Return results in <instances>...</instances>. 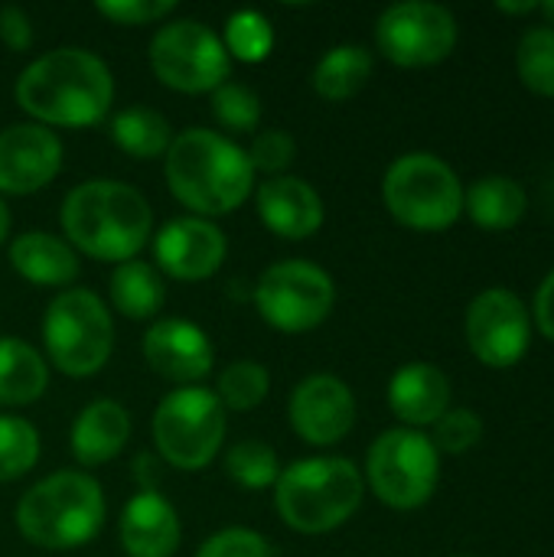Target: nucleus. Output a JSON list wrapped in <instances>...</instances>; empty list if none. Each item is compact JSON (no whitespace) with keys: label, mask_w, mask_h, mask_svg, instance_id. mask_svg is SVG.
<instances>
[{"label":"nucleus","mask_w":554,"mask_h":557,"mask_svg":"<svg viewBox=\"0 0 554 557\" xmlns=\"http://www.w3.org/2000/svg\"><path fill=\"white\" fill-rule=\"evenodd\" d=\"M153 444L176 470H202L225 441V408L216 392L183 385L170 392L153 411Z\"/></svg>","instance_id":"obj_8"},{"label":"nucleus","mask_w":554,"mask_h":557,"mask_svg":"<svg viewBox=\"0 0 554 557\" xmlns=\"http://www.w3.org/2000/svg\"><path fill=\"white\" fill-rule=\"evenodd\" d=\"M167 183L199 219L229 215L251 196L255 170L235 140L209 127H189L176 134L167 150Z\"/></svg>","instance_id":"obj_2"},{"label":"nucleus","mask_w":554,"mask_h":557,"mask_svg":"<svg viewBox=\"0 0 554 557\" xmlns=\"http://www.w3.org/2000/svg\"><path fill=\"white\" fill-rule=\"evenodd\" d=\"M118 532L127 557H173L180 548V516L157 490H140L124 506Z\"/></svg>","instance_id":"obj_19"},{"label":"nucleus","mask_w":554,"mask_h":557,"mask_svg":"<svg viewBox=\"0 0 554 557\" xmlns=\"http://www.w3.org/2000/svg\"><path fill=\"white\" fill-rule=\"evenodd\" d=\"M131 437V414L118 401H91L72 424V454L82 467L114 460Z\"/></svg>","instance_id":"obj_21"},{"label":"nucleus","mask_w":554,"mask_h":557,"mask_svg":"<svg viewBox=\"0 0 554 557\" xmlns=\"http://www.w3.org/2000/svg\"><path fill=\"white\" fill-rule=\"evenodd\" d=\"M150 69L163 85L186 95H202L225 85L232 59L206 23L173 20L163 23L150 39Z\"/></svg>","instance_id":"obj_10"},{"label":"nucleus","mask_w":554,"mask_h":557,"mask_svg":"<svg viewBox=\"0 0 554 557\" xmlns=\"http://www.w3.org/2000/svg\"><path fill=\"white\" fill-rule=\"evenodd\" d=\"M144 359L157 375L193 385L212 372V343L196 323L157 320L144 336Z\"/></svg>","instance_id":"obj_17"},{"label":"nucleus","mask_w":554,"mask_h":557,"mask_svg":"<svg viewBox=\"0 0 554 557\" xmlns=\"http://www.w3.org/2000/svg\"><path fill=\"white\" fill-rule=\"evenodd\" d=\"M464 209L480 228L506 232L522 222L529 199H526V189L509 176H480L464 193Z\"/></svg>","instance_id":"obj_23"},{"label":"nucleus","mask_w":554,"mask_h":557,"mask_svg":"<svg viewBox=\"0 0 554 557\" xmlns=\"http://www.w3.org/2000/svg\"><path fill=\"white\" fill-rule=\"evenodd\" d=\"M42 343L52 366L72 379L101 372L114 349V323L98 294L85 287L62 290L42 320Z\"/></svg>","instance_id":"obj_6"},{"label":"nucleus","mask_w":554,"mask_h":557,"mask_svg":"<svg viewBox=\"0 0 554 557\" xmlns=\"http://www.w3.org/2000/svg\"><path fill=\"white\" fill-rule=\"evenodd\" d=\"M7 235H10V209H7V202L0 199V245H3Z\"/></svg>","instance_id":"obj_40"},{"label":"nucleus","mask_w":554,"mask_h":557,"mask_svg":"<svg viewBox=\"0 0 554 557\" xmlns=\"http://www.w3.org/2000/svg\"><path fill=\"white\" fill-rule=\"evenodd\" d=\"M229 59L238 62H264L274 49V29L271 20L258 10H238L225 23V39H222Z\"/></svg>","instance_id":"obj_29"},{"label":"nucleus","mask_w":554,"mask_h":557,"mask_svg":"<svg viewBox=\"0 0 554 557\" xmlns=\"http://www.w3.org/2000/svg\"><path fill=\"white\" fill-rule=\"evenodd\" d=\"M457 557H467V555H457Z\"/></svg>","instance_id":"obj_43"},{"label":"nucleus","mask_w":554,"mask_h":557,"mask_svg":"<svg viewBox=\"0 0 554 557\" xmlns=\"http://www.w3.org/2000/svg\"><path fill=\"white\" fill-rule=\"evenodd\" d=\"M49 385L46 359L16 336L0 339V405L20 408L36 401Z\"/></svg>","instance_id":"obj_24"},{"label":"nucleus","mask_w":554,"mask_h":557,"mask_svg":"<svg viewBox=\"0 0 554 557\" xmlns=\"http://www.w3.org/2000/svg\"><path fill=\"white\" fill-rule=\"evenodd\" d=\"M225 235L216 222L183 215L167 222L153 238V258L163 274L176 281H206L225 261Z\"/></svg>","instance_id":"obj_16"},{"label":"nucleus","mask_w":554,"mask_h":557,"mask_svg":"<svg viewBox=\"0 0 554 557\" xmlns=\"http://www.w3.org/2000/svg\"><path fill=\"white\" fill-rule=\"evenodd\" d=\"M483 437V421L477 411L470 408H447L438 421H434V450L438 454H467L480 444Z\"/></svg>","instance_id":"obj_34"},{"label":"nucleus","mask_w":554,"mask_h":557,"mask_svg":"<svg viewBox=\"0 0 554 557\" xmlns=\"http://www.w3.org/2000/svg\"><path fill=\"white\" fill-rule=\"evenodd\" d=\"M245 153H248V163H251L255 173H271V176H278L281 170L291 166V160H294V153H297V144H294V137H291L287 131L268 127V131H258V134H255V140H251V147H248Z\"/></svg>","instance_id":"obj_35"},{"label":"nucleus","mask_w":554,"mask_h":557,"mask_svg":"<svg viewBox=\"0 0 554 557\" xmlns=\"http://www.w3.org/2000/svg\"><path fill=\"white\" fill-rule=\"evenodd\" d=\"M500 10L503 13H532V10H539V3H503Z\"/></svg>","instance_id":"obj_41"},{"label":"nucleus","mask_w":554,"mask_h":557,"mask_svg":"<svg viewBox=\"0 0 554 557\" xmlns=\"http://www.w3.org/2000/svg\"><path fill=\"white\" fill-rule=\"evenodd\" d=\"M225 473H229V480H235L245 490H264V486L278 483L281 463H278V454L268 444L242 441L225 454Z\"/></svg>","instance_id":"obj_32"},{"label":"nucleus","mask_w":554,"mask_h":557,"mask_svg":"<svg viewBox=\"0 0 554 557\" xmlns=\"http://www.w3.org/2000/svg\"><path fill=\"white\" fill-rule=\"evenodd\" d=\"M389 408L411 431L428 428L451 408V382L431 362H408L389 382Z\"/></svg>","instance_id":"obj_20"},{"label":"nucleus","mask_w":554,"mask_h":557,"mask_svg":"<svg viewBox=\"0 0 554 557\" xmlns=\"http://www.w3.org/2000/svg\"><path fill=\"white\" fill-rule=\"evenodd\" d=\"M366 476L372 493L392 509L424 506L441 476V454L431 437L411 428H395L376 437L366 457Z\"/></svg>","instance_id":"obj_9"},{"label":"nucleus","mask_w":554,"mask_h":557,"mask_svg":"<svg viewBox=\"0 0 554 557\" xmlns=\"http://www.w3.org/2000/svg\"><path fill=\"white\" fill-rule=\"evenodd\" d=\"M62 166V140L56 131L26 121L0 131V193L29 196L52 183Z\"/></svg>","instance_id":"obj_15"},{"label":"nucleus","mask_w":554,"mask_h":557,"mask_svg":"<svg viewBox=\"0 0 554 557\" xmlns=\"http://www.w3.org/2000/svg\"><path fill=\"white\" fill-rule=\"evenodd\" d=\"M336 304L333 277L310 261H278L271 264L258 287L255 307L264 323L281 333H307L320 326Z\"/></svg>","instance_id":"obj_11"},{"label":"nucleus","mask_w":554,"mask_h":557,"mask_svg":"<svg viewBox=\"0 0 554 557\" xmlns=\"http://www.w3.org/2000/svg\"><path fill=\"white\" fill-rule=\"evenodd\" d=\"M163 281L147 261H124L111 274V304L127 320H150L163 307Z\"/></svg>","instance_id":"obj_26"},{"label":"nucleus","mask_w":554,"mask_h":557,"mask_svg":"<svg viewBox=\"0 0 554 557\" xmlns=\"http://www.w3.org/2000/svg\"><path fill=\"white\" fill-rule=\"evenodd\" d=\"M104 522V493L95 476L62 470L23 493L16 506L20 535L46 552H72L88 545Z\"/></svg>","instance_id":"obj_4"},{"label":"nucleus","mask_w":554,"mask_h":557,"mask_svg":"<svg viewBox=\"0 0 554 557\" xmlns=\"http://www.w3.org/2000/svg\"><path fill=\"white\" fill-rule=\"evenodd\" d=\"M467 343L483 366L513 369L529 352L532 313L513 290L490 287L467 310Z\"/></svg>","instance_id":"obj_13"},{"label":"nucleus","mask_w":554,"mask_h":557,"mask_svg":"<svg viewBox=\"0 0 554 557\" xmlns=\"http://www.w3.org/2000/svg\"><path fill=\"white\" fill-rule=\"evenodd\" d=\"M39 460V434L29 421L0 414V483L20 480Z\"/></svg>","instance_id":"obj_31"},{"label":"nucleus","mask_w":554,"mask_h":557,"mask_svg":"<svg viewBox=\"0 0 554 557\" xmlns=\"http://www.w3.org/2000/svg\"><path fill=\"white\" fill-rule=\"evenodd\" d=\"M196 557H271V545L251 529H225L206 539Z\"/></svg>","instance_id":"obj_36"},{"label":"nucleus","mask_w":554,"mask_h":557,"mask_svg":"<svg viewBox=\"0 0 554 557\" xmlns=\"http://www.w3.org/2000/svg\"><path fill=\"white\" fill-rule=\"evenodd\" d=\"M258 219L278 238H310L323 225V199L300 176H271L255 189Z\"/></svg>","instance_id":"obj_18"},{"label":"nucleus","mask_w":554,"mask_h":557,"mask_svg":"<svg viewBox=\"0 0 554 557\" xmlns=\"http://www.w3.org/2000/svg\"><path fill=\"white\" fill-rule=\"evenodd\" d=\"M376 42L382 55L405 69H424L444 62L457 46V20L441 3L405 0L389 7L376 23Z\"/></svg>","instance_id":"obj_12"},{"label":"nucleus","mask_w":554,"mask_h":557,"mask_svg":"<svg viewBox=\"0 0 554 557\" xmlns=\"http://www.w3.org/2000/svg\"><path fill=\"white\" fill-rule=\"evenodd\" d=\"M539 10H542V13L549 16V23L554 26V3H539Z\"/></svg>","instance_id":"obj_42"},{"label":"nucleus","mask_w":554,"mask_h":557,"mask_svg":"<svg viewBox=\"0 0 554 557\" xmlns=\"http://www.w3.org/2000/svg\"><path fill=\"white\" fill-rule=\"evenodd\" d=\"M532 313H535L539 330L554 343V271L542 281V287L535 294V310Z\"/></svg>","instance_id":"obj_39"},{"label":"nucleus","mask_w":554,"mask_h":557,"mask_svg":"<svg viewBox=\"0 0 554 557\" xmlns=\"http://www.w3.org/2000/svg\"><path fill=\"white\" fill-rule=\"evenodd\" d=\"M111 101V69L78 46L42 52L16 78V104L42 127H91L104 121Z\"/></svg>","instance_id":"obj_1"},{"label":"nucleus","mask_w":554,"mask_h":557,"mask_svg":"<svg viewBox=\"0 0 554 557\" xmlns=\"http://www.w3.org/2000/svg\"><path fill=\"white\" fill-rule=\"evenodd\" d=\"M95 10L121 26H144L176 10L173 0H98Z\"/></svg>","instance_id":"obj_37"},{"label":"nucleus","mask_w":554,"mask_h":557,"mask_svg":"<svg viewBox=\"0 0 554 557\" xmlns=\"http://www.w3.org/2000/svg\"><path fill=\"white\" fill-rule=\"evenodd\" d=\"M287 418L300 441H307L313 447H330L353 431L356 398L343 379L310 375L291 392Z\"/></svg>","instance_id":"obj_14"},{"label":"nucleus","mask_w":554,"mask_h":557,"mask_svg":"<svg viewBox=\"0 0 554 557\" xmlns=\"http://www.w3.org/2000/svg\"><path fill=\"white\" fill-rule=\"evenodd\" d=\"M10 264L39 287H65L78 277V255L49 232H23L10 242Z\"/></svg>","instance_id":"obj_22"},{"label":"nucleus","mask_w":554,"mask_h":557,"mask_svg":"<svg viewBox=\"0 0 554 557\" xmlns=\"http://www.w3.org/2000/svg\"><path fill=\"white\" fill-rule=\"evenodd\" d=\"M372 78V52L356 42L333 46L313 69V88L327 101H346L359 95Z\"/></svg>","instance_id":"obj_25"},{"label":"nucleus","mask_w":554,"mask_h":557,"mask_svg":"<svg viewBox=\"0 0 554 557\" xmlns=\"http://www.w3.org/2000/svg\"><path fill=\"white\" fill-rule=\"evenodd\" d=\"M389 212L415 232H444L464 212V186L457 173L434 153L398 157L382 183Z\"/></svg>","instance_id":"obj_7"},{"label":"nucleus","mask_w":554,"mask_h":557,"mask_svg":"<svg viewBox=\"0 0 554 557\" xmlns=\"http://www.w3.org/2000/svg\"><path fill=\"white\" fill-rule=\"evenodd\" d=\"M268 388H271L268 369L258 366L255 359H238V362H232V366L222 369L216 398L222 401V408L251 411V408H258L268 398Z\"/></svg>","instance_id":"obj_30"},{"label":"nucleus","mask_w":554,"mask_h":557,"mask_svg":"<svg viewBox=\"0 0 554 557\" xmlns=\"http://www.w3.org/2000/svg\"><path fill=\"white\" fill-rule=\"evenodd\" d=\"M516 69L529 91L554 98V26H532L519 39Z\"/></svg>","instance_id":"obj_28"},{"label":"nucleus","mask_w":554,"mask_h":557,"mask_svg":"<svg viewBox=\"0 0 554 557\" xmlns=\"http://www.w3.org/2000/svg\"><path fill=\"white\" fill-rule=\"evenodd\" d=\"M62 228L95 261H134L153 232L147 199L121 180H88L62 202Z\"/></svg>","instance_id":"obj_3"},{"label":"nucleus","mask_w":554,"mask_h":557,"mask_svg":"<svg viewBox=\"0 0 554 557\" xmlns=\"http://www.w3.org/2000/svg\"><path fill=\"white\" fill-rule=\"evenodd\" d=\"M111 137L114 144L137 160H153V157H167L173 134L163 114L150 111V108H124L111 117Z\"/></svg>","instance_id":"obj_27"},{"label":"nucleus","mask_w":554,"mask_h":557,"mask_svg":"<svg viewBox=\"0 0 554 557\" xmlns=\"http://www.w3.org/2000/svg\"><path fill=\"white\" fill-rule=\"evenodd\" d=\"M212 114L222 127L248 134V131H258L261 98L242 82H225L212 91Z\"/></svg>","instance_id":"obj_33"},{"label":"nucleus","mask_w":554,"mask_h":557,"mask_svg":"<svg viewBox=\"0 0 554 557\" xmlns=\"http://www.w3.org/2000/svg\"><path fill=\"white\" fill-rule=\"evenodd\" d=\"M366 480L346 457H310L281 470L274 506L284 525L304 535L340 529L362 506Z\"/></svg>","instance_id":"obj_5"},{"label":"nucleus","mask_w":554,"mask_h":557,"mask_svg":"<svg viewBox=\"0 0 554 557\" xmlns=\"http://www.w3.org/2000/svg\"><path fill=\"white\" fill-rule=\"evenodd\" d=\"M0 39L13 52L29 49V42H33V23H29V16L20 7H3L0 10Z\"/></svg>","instance_id":"obj_38"}]
</instances>
